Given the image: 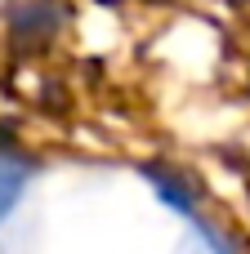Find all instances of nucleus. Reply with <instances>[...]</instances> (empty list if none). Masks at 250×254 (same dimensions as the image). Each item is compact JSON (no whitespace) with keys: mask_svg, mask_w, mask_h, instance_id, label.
<instances>
[{"mask_svg":"<svg viewBox=\"0 0 250 254\" xmlns=\"http://www.w3.org/2000/svg\"><path fill=\"white\" fill-rule=\"evenodd\" d=\"M27 183H31V161L0 147V219H9V210L27 192Z\"/></svg>","mask_w":250,"mask_h":254,"instance_id":"f257e3e1","label":"nucleus"}]
</instances>
